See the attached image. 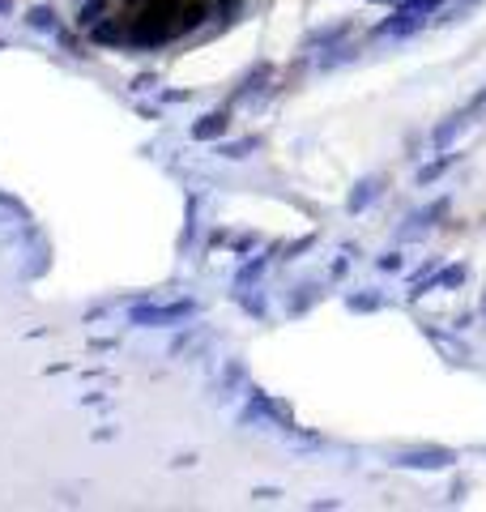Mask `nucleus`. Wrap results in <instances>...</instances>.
<instances>
[{
  "label": "nucleus",
  "instance_id": "obj_1",
  "mask_svg": "<svg viewBox=\"0 0 486 512\" xmlns=\"http://www.w3.org/2000/svg\"><path fill=\"white\" fill-rule=\"evenodd\" d=\"M197 312V303H162V308H137L133 320L137 325H180Z\"/></svg>",
  "mask_w": 486,
  "mask_h": 512
},
{
  "label": "nucleus",
  "instance_id": "obj_2",
  "mask_svg": "<svg viewBox=\"0 0 486 512\" xmlns=\"http://www.w3.org/2000/svg\"><path fill=\"white\" fill-rule=\"evenodd\" d=\"M222 128H226V116H209L205 124H197V128H192V137H214V133H222Z\"/></svg>",
  "mask_w": 486,
  "mask_h": 512
}]
</instances>
